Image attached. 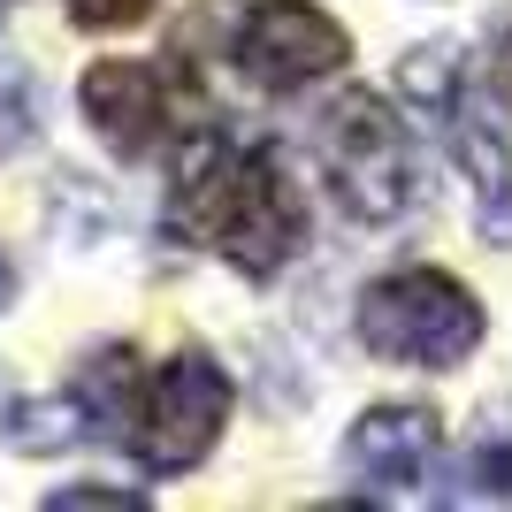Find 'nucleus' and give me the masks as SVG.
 <instances>
[{"instance_id": "1a4fd4ad", "label": "nucleus", "mask_w": 512, "mask_h": 512, "mask_svg": "<svg viewBox=\"0 0 512 512\" xmlns=\"http://www.w3.org/2000/svg\"><path fill=\"white\" fill-rule=\"evenodd\" d=\"M69 398L85 406V428H92V436H123V428H130V406H138V352H130V344L92 352Z\"/></svg>"}, {"instance_id": "20e7f679", "label": "nucleus", "mask_w": 512, "mask_h": 512, "mask_svg": "<svg viewBox=\"0 0 512 512\" xmlns=\"http://www.w3.org/2000/svg\"><path fill=\"white\" fill-rule=\"evenodd\" d=\"M398 85H406L413 107L436 115L451 161H459L467 184H474V207H482L490 237H505L512 230V146H505V130H497L490 100H482V85L467 77V62H459L451 46H413L406 62H398Z\"/></svg>"}, {"instance_id": "7ed1b4c3", "label": "nucleus", "mask_w": 512, "mask_h": 512, "mask_svg": "<svg viewBox=\"0 0 512 512\" xmlns=\"http://www.w3.org/2000/svg\"><path fill=\"white\" fill-rule=\"evenodd\" d=\"M352 329H360L367 360L444 375V367H459L474 344H482L490 314H482V299H474L459 276H444V268H390V276H375L360 291Z\"/></svg>"}, {"instance_id": "ddd939ff", "label": "nucleus", "mask_w": 512, "mask_h": 512, "mask_svg": "<svg viewBox=\"0 0 512 512\" xmlns=\"http://www.w3.org/2000/svg\"><path fill=\"white\" fill-rule=\"evenodd\" d=\"M153 0H69V23L77 31H130V23H146Z\"/></svg>"}, {"instance_id": "9b49d317", "label": "nucleus", "mask_w": 512, "mask_h": 512, "mask_svg": "<svg viewBox=\"0 0 512 512\" xmlns=\"http://www.w3.org/2000/svg\"><path fill=\"white\" fill-rule=\"evenodd\" d=\"M459 482H467L474 497H512V436H505V428H482V436L467 444Z\"/></svg>"}, {"instance_id": "f8f14e48", "label": "nucleus", "mask_w": 512, "mask_h": 512, "mask_svg": "<svg viewBox=\"0 0 512 512\" xmlns=\"http://www.w3.org/2000/svg\"><path fill=\"white\" fill-rule=\"evenodd\" d=\"M31 107H39L31 100V77L0 54V146H23V138H31Z\"/></svg>"}, {"instance_id": "6e6552de", "label": "nucleus", "mask_w": 512, "mask_h": 512, "mask_svg": "<svg viewBox=\"0 0 512 512\" xmlns=\"http://www.w3.org/2000/svg\"><path fill=\"white\" fill-rule=\"evenodd\" d=\"M444 459V428L428 406H367L344 436V467L360 474L367 497H406L421 490Z\"/></svg>"}, {"instance_id": "a211bd4d", "label": "nucleus", "mask_w": 512, "mask_h": 512, "mask_svg": "<svg viewBox=\"0 0 512 512\" xmlns=\"http://www.w3.org/2000/svg\"><path fill=\"white\" fill-rule=\"evenodd\" d=\"M0 406H8V390H0Z\"/></svg>"}, {"instance_id": "0eeeda50", "label": "nucleus", "mask_w": 512, "mask_h": 512, "mask_svg": "<svg viewBox=\"0 0 512 512\" xmlns=\"http://www.w3.org/2000/svg\"><path fill=\"white\" fill-rule=\"evenodd\" d=\"M77 92H85V123L100 130L123 161H138V153L199 130V92L176 62L169 69L161 62H92Z\"/></svg>"}, {"instance_id": "f257e3e1", "label": "nucleus", "mask_w": 512, "mask_h": 512, "mask_svg": "<svg viewBox=\"0 0 512 512\" xmlns=\"http://www.w3.org/2000/svg\"><path fill=\"white\" fill-rule=\"evenodd\" d=\"M169 230L199 253L230 260L237 276H283L306 245V199L268 138H230L199 123L169 176Z\"/></svg>"}, {"instance_id": "423d86ee", "label": "nucleus", "mask_w": 512, "mask_h": 512, "mask_svg": "<svg viewBox=\"0 0 512 512\" xmlns=\"http://www.w3.org/2000/svg\"><path fill=\"white\" fill-rule=\"evenodd\" d=\"M230 62L245 85L260 92H306L321 77H337L352 62V39H344V23L314 0H253L245 16L230 23Z\"/></svg>"}, {"instance_id": "9d476101", "label": "nucleus", "mask_w": 512, "mask_h": 512, "mask_svg": "<svg viewBox=\"0 0 512 512\" xmlns=\"http://www.w3.org/2000/svg\"><path fill=\"white\" fill-rule=\"evenodd\" d=\"M77 436H92V428H85V406H77L69 390L46 398V406H16L8 413V444L31 451V459H39V451H69Z\"/></svg>"}, {"instance_id": "39448f33", "label": "nucleus", "mask_w": 512, "mask_h": 512, "mask_svg": "<svg viewBox=\"0 0 512 512\" xmlns=\"http://www.w3.org/2000/svg\"><path fill=\"white\" fill-rule=\"evenodd\" d=\"M230 428V375L207 360V352H176L138 383V406H130L123 444L146 474H192Z\"/></svg>"}, {"instance_id": "4468645a", "label": "nucleus", "mask_w": 512, "mask_h": 512, "mask_svg": "<svg viewBox=\"0 0 512 512\" xmlns=\"http://www.w3.org/2000/svg\"><path fill=\"white\" fill-rule=\"evenodd\" d=\"M46 512H146V490H92V482H77V490L46 497Z\"/></svg>"}, {"instance_id": "f3484780", "label": "nucleus", "mask_w": 512, "mask_h": 512, "mask_svg": "<svg viewBox=\"0 0 512 512\" xmlns=\"http://www.w3.org/2000/svg\"><path fill=\"white\" fill-rule=\"evenodd\" d=\"M8 8H16V0H0V16H8Z\"/></svg>"}, {"instance_id": "2eb2a0df", "label": "nucleus", "mask_w": 512, "mask_h": 512, "mask_svg": "<svg viewBox=\"0 0 512 512\" xmlns=\"http://www.w3.org/2000/svg\"><path fill=\"white\" fill-rule=\"evenodd\" d=\"M490 100L512 107V23L497 31V46H490Z\"/></svg>"}, {"instance_id": "dca6fc26", "label": "nucleus", "mask_w": 512, "mask_h": 512, "mask_svg": "<svg viewBox=\"0 0 512 512\" xmlns=\"http://www.w3.org/2000/svg\"><path fill=\"white\" fill-rule=\"evenodd\" d=\"M16 299V268H8V260H0V306Z\"/></svg>"}, {"instance_id": "f03ea898", "label": "nucleus", "mask_w": 512, "mask_h": 512, "mask_svg": "<svg viewBox=\"0 0 512 512\" xmlns=\"http://www.w3.org/2000/svg\"><path fill=\"white\" fill-rule=\"evenodd\" d=\"M314 153H321V176L352 222H406L413 207L428 199V169H421V146H413V123L383 92L367 85H344L337 100H321L314 115Z\"/></svg>"}]
</instances>
